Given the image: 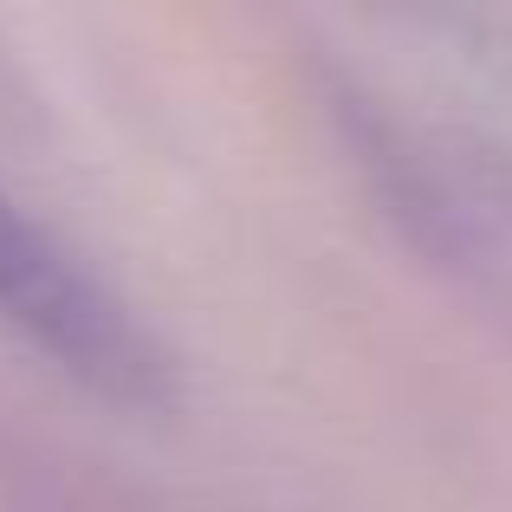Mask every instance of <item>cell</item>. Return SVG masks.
Returning a JSON list of instances; mask_svg holds the SVG:
<instances>
[{
    "instance_id": "cell-1",
    "label": "cell",
    "mask_w": 512,
    "mask_h": 512,
    "mask_svg": "<svg viewBox=\"0 0 512 512\" xmlns=\"http://www.w3.org/2000/svg\"><path fill=\"white\" fill-rule=\"evenodd\" d=\"M0 318L111 402L130 409L169 402V350L130 318V305L104 279L78 266V253L39 234L7 195H0Z\"/></svg>"
}]
</instances>
